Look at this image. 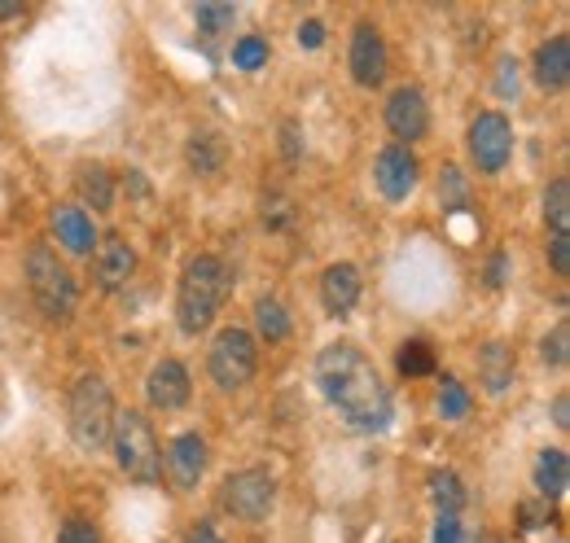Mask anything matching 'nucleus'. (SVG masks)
<instances>
[{"instance_id": "obj_6", "label": "nucleus", "mask_w": 570, "mask_h": 543, "mask_svg": "<svg viewBox=\"0 0 570 543\" xmlns=\"http://www.w3.org/2000/svg\"><path fill=\"white\" fill-rule=\"evenodd\" d=\"M207 373L219 391H242L259 373V342L242 325H224L207 346Z\"/></svg>"}, {"instance_id": "obj_35", "label": "nucleus", "mask_w": 570, "mask_h": 543, "mask_svg": "<svg viewBox=\"0 0 570 543\" xmlns=\"http://www.w3.org/2000/svg\"><path fill=\"white\" fill-rule=\"evenodd\" d=\"M549 264L558 276H570V237H549Z\"/></svg>"}, {"instance_id": "obj_2", "label": "nucleus", "mask_w": 570, "mask_h": 543, "mask_svg": "<svg viewBox=\"0 0 570 543\" xmlns=\"http://www.w3.org/2000/svg\"><path fill=\"white\" fill-rule=\"evenodd\" d=\"M228 294H233V268L219 255L189 259L180 272V285H176V325H180V334L185 338L207 334Z\"/></svg>"}, {"instance_id": "obj_34", "label": "nucleus", "mask_w": 570, "mask_h": 543, "mask_svg": "<svg viewBox=\"0 0 570 543\" xmlns=\"http://www.w3.org/2000/svg\"><path fill=\"white\" fill-rule=\"evenodd\" d=\"M325 45V22L321 18H303L298 22V49H321Z\"/></svg>"}, {"instance_id": "obj_18", "label": "nucleus", "mask_w": 570, "mask_h": 543, "mask_svg": "<svg viewBox=\"0 0 570 543\" xmlns=\"http://www.w3.org/2000/svg\"><path fill=\"white\" fill-rule=\"evenodd\" d=\"M531 75L544 92H562L570 83V36H549L531 58Z\"/></svg>"}, {"instance_id": "obj_42", "label": "nucleus", "mask_w": 570, "mask_h": 543, "mask_svg": "<svg viewBox=\"0 0 570 543\" xmlns=\"http://www.w3.org/2000/svg\"><path fill=\"white\" fill-rule=\"evenodd\" d=\"M479 543H509V540H504V535H497V531H488V535H483Z\"/></svg>"}, {"instance_id": "obj_12", "label": "nucleus", "mask_w": 570, "mask_h": 543, "mask_svg": "<svg viewBox=\"0 0 570 543\" xmlns=\"http://www.w3.org/2000/svg\"><path fill=\"white\" fill-rule=\"evenodd\" d=\"M207 438L203 434H176L167 443V456H163V474L171 477L176 491H194L203 474H207Z\"/></svg>"}, {"instance_id": "obj_5", "label": "nucleus", "mask_w": 570, "mask_h": 543, "mask_svg": "<svg viewBox=\"0 0 570 543\" xmlns=\"http://www.w3.org/2000/svg\"><path fill=\"white\" fill-rule=\"evenodd\" d=\"M27 285H31V298L45 320H67L75 312L79 285H75L71 268L58 259V250H49L45 241H31V250H27Z\"/></svg>"}, {"instance_id": "obj_33", "label": "nucleus", "mask_w": 570, "mask_h": 543, "mask_svg": "<svg viewBox=\"0 0 570 543\" xmlns=\"http://www.w3.org/2000/svg\"><path fill=\"white\" fill-rule=\"evenodd\" d=\"M198 22H203L207 31H219V27H228V22H233V4H224V0L198 4Z\"/></svg>"}, {"instance_id": "obj_4", "label": "nucleus", "mask_w": 570, "mask_h": 543, "mask_svg": "<svg viewBox=\"0 0 570 543\" xmlns=\"http://www.w3.org/2000/svg\"><path fill=\"white\" fill-rule=\"evenodd\" d=\"M67 425L79 452H101L110 443V425H115V395L106 386V377L83 373L71 386L67 399Z\"/></svg>"}, {"instance_id": "obj_29", "label": "nucleus", "mask_w": 570, "mask_h": 543, "mask_svg": "<svg viewBox=\"0 0 570 543\" xmlns=\"http://www.w3.org/2000/svg\"><path fill=\"white\" fill-rule=\"evenodd\" d=\"M540 359H544L549 368H567L570 364V325L567 320H558L553 334H544V342H540Z\"/></svg>"}, {"instance_id": "obj_19", "label": "nucleus", "mask_w": 570, "mask_h": 543, "mask_svg": "<svg viewBox=\"0 0 570 543\" xmlns=\"http://www.w3.org/2000/svg\"><path fill=\"white\" fill-rule=\"evenodd\" d=\"M567 482H570L567 452L562 447H544L535 456V491H540V500H549V504L567 500Z\"/></svg>"}, {"instance_id": "obj_9", "label": "nucleus", "mask_w": 570, "mask_h": 543, "mask_svg": "<svg viewBox=\"0 0 570 543\" xmlns=\"http://www.w3.org/2000/svg\"><path fill=\"white\" fill-rule=\"evenodd\" d=\"M382 119H386V132L395 136V145H409V149H413V145L430 132L426 92L413 88V83L391 88V97H386V106H382Z\"/></svg>"}, {"instance_id": "obj_30", "label": "nucleus", "mask_w": 570, "mask_h": 543, "mask_svg": "<svg viewBox=\"0 0 570 543\" xmlns=\"http://www.w3.org/2000/svg\"><path fill=\"white\" fill-rule=\"evenodd\" d=\"M268 62V40L264 36H242L233 40V67L237 70H259Z\"/></svg>"}, {"instance_id": "obj_25", "label": "nucleus", "mask_w": 570, "mask_h": 543, "mask_svg": "<svg viewBox=\"0 0 570 543\" xmlns=\"http://www.w3.org/2000/svg\"><path fill=\"white\" fill-rule=\"evenodd\" d=\"M395 368H400V377H409V382H417V377H430L434 368H439V359H434V346L422 338H409L395 346Z\"/></svg>"}, {"instance_id": "obj_37", "label": "nucleus", "mask_w": 570, "mask_h": 543, "mask_svg": "<svg viewBox=\"0 0 570 543\" xmlns=\"http://www.w3.org/2000/svg\"><path fill=\"white\" fill-rule=\"evenodd\" d=\"M434 543H461V526H456V517H439V526H434Z\"/></svg>"}, {"instance_id": "obj_3", "label": "nucleus", "mask_w": 570, "mask_h": 543, "mask_svg": "<svg viewBox=\"0 0 570 543\" xmlns=\"http://www.w3.org/2000/svg\"><path fill=\"white\" fill-rule=\"evenodd\" d=\"M110 447H115V465L128 482H141L154 486L163 477V447H158V434L149 425V416L137 407H124L115 412V425H110Z\"/></svg>"}, {"instance_id": "obj_21", "label": "nucleus", "mask_w": 570, "mask_h": 543, "mask_svg": "<svg viewBox=\"0 0 570 543\" xmlns=\"http://www.w3.org/2000/svg\"><path fill=\"white\" fill-rule=\"evenodd\" d=\"M185 162H189V171H198V176H219L224 162H228V145H224V136L194 132L189 136V145H185Z\"/></svg>"}, {"instance_id": "obj_8", "label": "nucleus", "mask_w": 570, "mask_h": 543, "mask_svg": "<svg viewBox=\"0 0 570 543\" xmlns=\"http://www.w3.org/2000/svg\"><path fill=\"white\" fill-rule=\"evenodd\" d=\"M465 149H470V162L479 171H488V176L504 171L509 158H513V128H509V119L500 110H483L470 124V132H465Z\"/></svg>"}, {"instance_id": "obj_20", "label": "nucleus", "mask_w": 570, "mask_h": 543, "mask_svg": "<svg viewBox=\"0 0 570 543\" xmlns=\"http://www.w3.org/2000/svg\"><path fill=\"white\" fill-rule=\"evenodd\" d=\"M255 342H268V346H277L294 334V316H289V307H285L277 294H259L255 298Z\"/></svg>"}, {"instance_id": "obj_15", "label": "nucleus", "mask_w": 570, "mask_h": 543, "mask_svg": "<svg viewBox=\"0 0 570 543\" xmlns=\"http://www.w3.org/2000/svg\"><path fill=\"white\" fill-rule=\"evenodd\" d=\"M49 224H53V233H58L62 250H71L75 259H92V250H97L101 233H97V224H92V215H88L83 206H71V203L53 206Z\"/></svg>"}, {"instance_id": "obj_23", "label": "nucleus", "mask_w": 570, "mask_h": 543, "mask_svg": "<svg viewBox=\"0 0 570 543\" xmlns=\"http://www.w3.org/2000/svg\"><path fill=\"white\" fill-rule=\"evenodd\" d=\"M75 189H79V198L92 206V210H110V206H115V176H110L101 162H92V167H79V180H75Z\"/></svg>"}, {"instance_id": "obj_38", "label": "nucleus", "mask_w": 570, "mask_h": 543, "mask_svg": "<svg viewBox=\"0 0 570 543\" xmlns=\"http://www.w3.org/2000/svg\"><path fill=\"white\" fill-rule=\"evenodd\" d=\"M553 425H558L562 434L570 430V395H567V391H562V395L553 399Z\"/></svg>"}, {"instance_id": "obj_14", "label": "nucleus", "mask_w": 570, "mask_h": 543, "mask_svg": "<svg viewBox=\"0 0 570 543\" xmlns=\"http://www.w3.org/2000/svg\"><path fill=\"white\" fill-rule=\"evenodd\" d=\"M145 399L158 412H180V407L194 399V382H189V368L180 359H158L145 377Z\"/></svg>"}, {"instance_id": "obj_22", "label": "nucleus", "mask_w": 570, "mask_h": 543, "mask_svg": "<svg viewBox=\"0 0 570 543\" xmlns=\"http://www.w3.org/2000/svg\"><path fill=\"white\" fill-rule=\"evenodd\" d=\"M426 491L430 500H434V509H439V517H456L465 509V482L452 474V470H434L426 477Z\"/></svg>"}, {"instance_id": "obj_7", "label": "nucleus", "mask_w": 570, "mask_h": 543, "mask_svg": "<svg viewBox=\"0 0 570 543\" xmlns=\"http://www.w3.org/2000/svg\"><path fill=\"white\" fill-rule=\"evenodd\" d=\"M219 509L237 522H264L277 509V477L268 470H237L219 482Z\"/></svg>"}, {"instance_id": "obj_26", "label": "nucleus", "mask_w": 570, "mask_h": 543, "mask_svg": "<svg viewBox=\"0 0 570 543\" xmlns=\"http://www.w3.org/2000/svg\"><path fill=\"white\" fill-rule=\"evenodd\" d=\"M439 206L443 210H470V180H465V171L461 167H452V162H443L439 167Z\"/></svg>"}, {"instance_id": "obj_17", "label": "nucleus", "mask_w": 570, "mask_h": 543, "mask_svg": "<svg viewBox=\"0 0 570 543\" xmlns=\"http://www.w3.org/2000/svg\"><path fill=\"white\" fill-rule=\"evenodd\" d=\"M513 377H518V355H513V346L509 342H483L479 346V382H483V391L500 399L509 386H513Z\"/></svg>"}, {"instance_id": "obj_40", "label": "nucleus", "mask_w": 570, "mask_h": 543, "mask_svg": "<svg viewBox=\"0 0 570 543\" xmlns=\"http://www.w3.org/2000/svg\"><path fill=\"white\" fill-rule=\"evenodd\" d=\"M488 280H492V289H500V280H504V255L492 259V272H488Z\"/></svg>"}, {"instance_id": "obj_27", "label": "nucleus", "mask_w": 570, "mask_h": 543, "mask_svg": "<svg viewBox=\"0 0 570 543\" xmlns=\"http://www.w3.org/2000/svg\"><path fill=\"white\" fill-rule=\"evenodd\" d=\"M470 407H474V395L465 391V382L443 377V386H439V416H443V421H465Z\"/></svg>"}, {"instance_id": "obj_28", "label": "nucleus", "mask_w": 570, "mask_h": 543, "mask_svg": "<svg viewBox=\"0 0 570 543\" xmlns=\"http://www.w3.org/2000/svg\"><path fill=\"white\" fill-rule=\"evenodd\" d=\"M259 210H264V228H273V233H285V228L298 224V206L282 198V194H264Z\"/></svg>"}, {"instance_id": "obj_39", "label": "nucleus", "mask_w": 570, "mask_h": 543, "mask_svg": "<svg viewBox=\"0 0 570 543\" xmlns=\"http://www.w3.org/2000/svg\"><path fill=\"white\" fill-rule=\"evenodd\" d=\"M185 543H224V540L215 535V526H212V522H198V526L189 531V540H185Z\"/></svg>"}, {"instance_id": "obj_1", "label": "nucleus", "mask_w": 570, "mask_h": 543, "mask_svg": "<svg viewBox=\"0 0 570 543\" xmlns=\"http://www.w3.org/2000/svg\"><path fill=\"white\" fill-rule=\"evenodd\" d=\"M316 386H321L325 404L338 407V416L360 434H382L395 416L391 391H386L377 364L356 342H334L316 355Z\"/></svg>"}, {"instance_id": "obj_11", "label": "nucleus", "mask_w": 570, "mask_h": 543, "mask_svg": "<svg viewBox=\"0 0 570 543\" xmlns=\"http://www.w3.org/2000/svg\"><path fill=\"white\" fill-rule=\"evenodd\" d=\"M422 180V162L409 145H386L377 158H373V185L386 203H409L413 189Z\"/></svg>"}, {"instance_id": "obj_36", "label": "nucleus", "mask_w": 570, "mask_h": 543, "mask_svg": "<svg viewBox=\"0 0 570 543\" xmlns=\"http://www.w3.org/2000/svg\"><path fill=\"white\" fill-rule=\"evenodd\" d=\"M282 154H285V162H298V154H303L298 124H285V128H282Z\"/></svg>"}, {"instance_id": "obj_41", "label": "nucleus", "mask_w": 570, "mask_h": 543, "mask_svg": "<svg viewBox=\"0 0 570 543\" xmlns=\"http://www.w3.org/2000/svg\"><path fill=\"white\" fill-rule=\"evenodd\" d=\"M22 9H27L22 0H0V18H18Z\"/></svg>"}, {"instance_id": "obj_16", "label": "nucleus", "mask_w": 570, "mask_h": 543, "mask_svg": "<svg viewBox=\"0 0 570 543\" xmlns=\"http://www.w3.org/2000/svg\"><path fill=\"white\" fill-rule=\"evenodd\" d=\"M360 294H364V276L356 264H330L321 272V303L330 316H347L356 312Z\"/></svg>"}, {"instance_id": "obj_24", "label": "nucleus", "mask_w": 570, "mask_h": 543, "mask_svg": "<svg viewBox=\"0 0 570 543\" xmlns=\"http://www.w3.org/2000/svg\"><path fill=\"white\" fill-rule=\"evenodd\" d=\"M544 228L549 237H570V180L558 176L544 189Z\"/></svg>"}, {"instance_id": "obj_13", "label": "nucleus", "mask_w": 570, "mask_h": 543, "mask_svg": "<svg viewBox=\"0 0 570 543\" xmlns=\"http://www.w3.org/2000/svg\"><path fill=\"white\" fill-rule=\"evenodd\" d=\"M137 272V246L124 233H106L92 250V280L101 289H124Z\"/></svg>"}, {"instance_id": "obj_31", "label": "nucleus", "mask_w": 570, "mask_h": 543, "mask_svg": "<svg viewBox=\"0 0 570 543\" xmlns=\"http://www.w3.org/2000/svg\"><path fill=\"white\" fill-rule=\"evenodd\" d=\"M518 522H522V531H549V522H553V504L549 500H522L518 504Z\"/></svg>"}, {"instance_id": "obj_10", "label": "nucleus", "mask_w": 570, "mask_h": 543, "mask_svg": "<svg viewBox=\"0 0 570 543\" xmlns=\"http://www.w3.org/2000/svg\"><path fill=\"white\" fill-rule=\"evenodd\" d=\"M347 70L360 88H382L386 83V70H391V53H386V40L377 31V22L360 18L352 27V49H347Z\"/></svg>"}, {"instance_id": "obj_32", "label": "nucleus", "mask_w": 570, "mask_h": 543, "mask_svg": "<svg viewBox=\"0 0 570 543\" xmlns=\"http://www.w3.org/2000/svg\"><path fill=\"white\" fill-rule=\"evenodd\" d=\"M58 543H101V531H97V522H88V517H67V522L58 526Z\"/></svg>"}]
</instances>
